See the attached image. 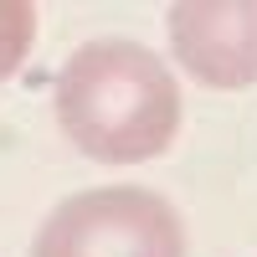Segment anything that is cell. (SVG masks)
Listing matches in <instances>:
<instances>
[{
	"label": "cell",
	"mask_w": 257,
	"mask_h": 257,
	"mask_svg": "<svg viewBox=\"0 0 257 257\" xmlns=\"http://www.w3.org/2000/svg\"><path fill=\"white\" fill-rule=\"evenodd\" d=\"M57 128L88 160L139 165L180 134V88L170 67L123 36L88 41L57 72Z\"/></svg>",
	"instance_id": "6da1fadb"
},
{
	"label": "cell",
	"mask_w": 257,
	"mask_h": 257,
	"mask_svg": "<svg viewBox=\"0 0 257 257\" xmlns=\"http://www.w3.org/2000/svg\"><path fill=\"white\" fill-rule=\"evenodd\" d=\"M31 257H185V221L144 185H98L41 221Z\"/></svg>",
	"instance_id": "7a4b0ae2"
},
{
	"label": "cell",
	"mask_w": 257,
	"mask_h": 257,
	"mask_svg": "<svg viewBox=\"0 0 257 257\" xmlns=\"http://www.w3.org/2000/svg\"><path fill=\"white\" fill-rule=\"evenodd\" d=\"M170 47L206 88L257 82V6L252 0H196L170 6Z\"/></svg>",
	"instance_id": "3957f363"
},
{
	"label": "cell",
	"mask_w": 257,
	"mask_h": 257,
	"mask_svg": "<svg viewBox=\"0 0 257 257\" xmlns=\"http://www.w3.org/2000/svg\"><path fill=\"white\" fill-rule=\"evenodd\" d=\"M31 41H36V6L0 0V82L21 72V62L31 57Z\"/></svg>",
	"instance_id": "277c9868"
}]
</instances>
